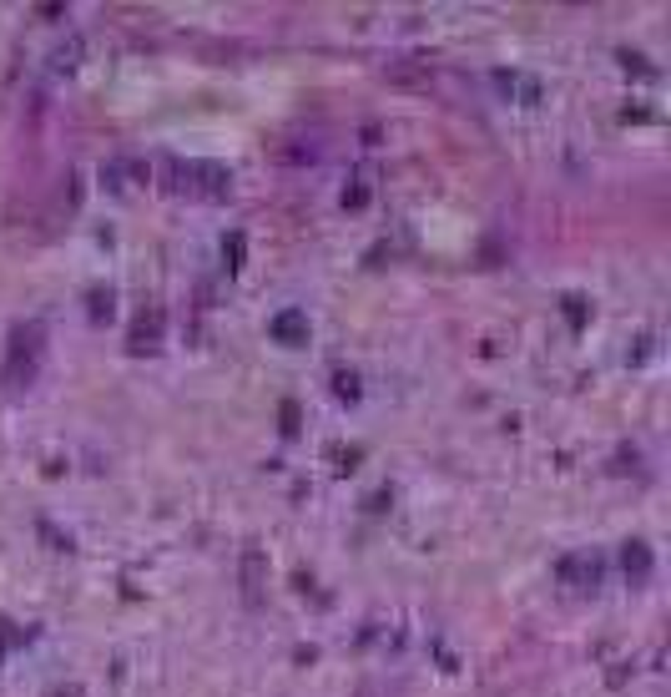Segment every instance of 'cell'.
<instances>
[{
  "instance_id": "1",
  "label": "cell",
  "mask_w": 671,
  "mask_h": 697,
  "mask_svg": "<svg viewBox=\"0 0 671 697\" xmlns=\"http://www.w3.org/2000/svg\"><path fill=\"white\" fill-rule=\"evenodd\" d=\"M298 329H303L298 313H283V319H278V339H288V344H293V339H298Z\"/></svg>"
},
{
  "instance_id": "2",
  "label": "cell",
  "mask_w": 671,
  "mask_h": 697,
  "mask_svg": "<svg viewBox=\"0 0 671 697\" xmlns=\"http://www.w3.org/2000/svg\"><path fill=\"white\" fill-rule=\"evenodd\" d=\"M51 697H71V692H51Z\"/></svg>"
}]
</instances>
